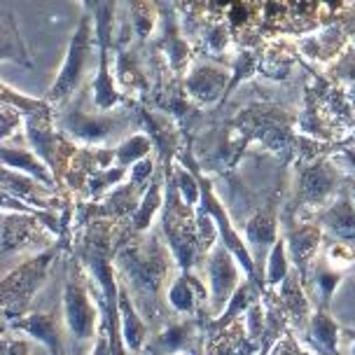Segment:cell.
I'll return each mask as SVG.
<instances>
[{"instance_id": "obj_1", "label": "cell", "mask_w": 355, "mask_h": 355, "mask_svg": "<svg viewBox=\"0 0 355 355\" xmlns=\"http://www.w3.org/2000/svg\"><path fill=\"white\" fill-rule=\"evenodd\" d=\"M94 37H96V21L92 19L89 12H85L71 37V44L66 49V59L59 75H56L54 85L47 92V103L49 105H63L66 101L73 98V94L78 92L80 82L85 80V73L89 68L94 52Z\"/></svg>"}, {"instance_id": "obj_2", "label": "cell", "mask_w": 355, "mask_h": 355, "mask_svg": "<svg viewBox=\"0 0 355 355\" xmlns=\"http://www.w3.org/2000/svg\"><path fill=\"white\" fill-rule=\"evenodd\" d=\"M112 8L115 0H94V21H96V44H98V75L94 80V103L98 110H110L122 103V94L117 92L112 73L107 68V44L112 40Z\"/></svg>"}, {"instance_id": "obj_3", "label": "cell", "mask_w": 355, "mask_h": 355, "mask_svg": "<svg viewBox=\"0 0 355 355\" xmlns=\"http://www.w3.org/2000/svg\"><path fill=\"white\" fill-rule=\"evenodd\" d=\"M54 255H56L54 248L42 252L35 259H31L28 264H24L21 269H17V274L5 281V313H8V320H12V313H21L26 309L33 290L47 276V269L52 264Z\"/></svg>"}, {"instance_id": "obj_4", "label": "cell", "mask_w": 355, "mask_h": 355, "mask_svg": "<svg viewBox=\"0 0 355 355\" xmlns=\"http://www.w3.org/2000/svg\"><path fill=\"white\" fill-rule=\"evenodd\" d=\"M337 171L322 159L306 164L300 168V182H297V192L300 199L309 206H322L325 201L337 192Z\"/></svg>"}, {"instance_id": "obj_5", "label": "cell", "mask_w": 355, "mask_h": 355, "mask_svg": "<svg viewBox=\"0 0 355 355\" xmlns=\"http://www.w3.org/2000/svg\"><path fill=\"white\" fill-rule=\"evenodd\" d=\"M230 75L232 73L227 68L213 66V63L194 68L185 82L187 94L199 103H215L222 96H227V85H232Z\"/></svg>"}, {"instance_id": "obj_6", "label": "cell", "mask_w": 355, "mask_h": 355, "mask_svg": "<svg viewBox=\"0 0 355 355\" xmlns=\"http://www.w3.org/2000/svg\"><path fill=\"white\" fill-rule=\"evenodd\" d=\"M63 309H66V322H68V329L73 332V337H78L80 341L92 337L94 306H92V302H89L85 288H82L75 278H68L66 295H63Z\"/></svg>"}, {"instance_id": "obj_7", "label": "cell", "mask_w": 355, "mask_h": 355, "mask_svg": "<svg viewBox=\"0 0 355 355\" xmlns=\"http://www.w3.org/2000/svg\"><path fill=\"white\" fill-rule=\"evenodd\" d=\"M208 278H211L213 300L218 306L230 302V297L236 288V266H234L232 250L225 243H218L213 252L208 255Z\"/></svg>"}, {"instance_id": "obj_8", "label": "cell", "mask_w": 355, "mask_h": 355, "mask_svg": "<svg viewBox=\"0 0 355 355\" xmlns=\"http://www.w3.org/2000/svg\"><path fill=\"white\" fill-rule=\"evenodd\" d=\"M122 126V119H110L103 115H85L80 110H73L71 115L63 117L61 129L71 133L73 138H78L82 143H103L112 136V131Z\"/></svg>"}, {"instance_id": "obj_9", "label": "cell", "mask_w": 355, "mask_h": 355, "mask_svg": "<svg viewBox=\"0 0 355 355\" xmlns=\"http://www.w3.org/2000/svg\"><path fill=\"white\" fill-rule=\"evenodd\" d=\"M320 225L332 232L339 241L355 243V201L348 192H341L332 206L320 213Z\"/></svg>"}, {"instance_id": "obj_10", "label": "cell", "mask_w": 355, "mask_h": 355, "mask_svg": "<svg viewBox=\"0 0 355 355\" xmlns=\"http://www.w3.org/2000/svg\"><path fill=\"white\" fill-rule=\"evenodd\" d=\"M0 155H3V166L5 168H12V171H19V173H26L31 178H35V180L40 182V185H44V187L54 185V175L49 173L52 168H49L47 164H44L40 157L35 155V152L15 150V148L3 145Z\"/></svg>"}, {"instance_id": "obj_11", "label": "cell", "mask_w": 355, "mask_h": 355, "mask_svg": "<svg viewBox=\"0 0 355 355\" xmlns=\"http://www.w3.org/2000/svg\"><path fill=\"white\" fill-rule=\"evenodd\" d=\"M199 300H206V288L196 281L192 274L182 271L180 278L173 281V285H171V290H168L171 306L175 311H180V313H194Z\"/></svg>"}, {"instance_id": "obj_12", "label": "cell", "mask_w": 355, "mask_h": 355, "mask_svg": "<svg viewBox=\"0 0 355 355\" xmlns=\"http://www.w3.org/2000/svg\"><path fill=\"white\" fill-rule=\"evenodd\" d=\"M337 334L339 329L334 325V320L325 313V309H320L318 313L311 318L309 325V341L313 348L322 355H337Z\"/></svg>"}, {"instance_id": "obj_13", "label": "cell", "mask_w": 355, "mask_h": 355, "mask_svg": "<svg viewBox=\"0 0 355 355\" xmlns=\"http://www.w3.org/2000/svg\"><path fill=\"white\" fill-rule=\"evenodd\" d=\"M245 239L250 245H271L276 243V208H262L245 222Z\"/></svg>"}, {"instance_id": "obj_14", "label": "cell", "mask_w": 355, "mask_h": 355, "mask_svg": "<svg viewBox=\"0 0 355 355\" xmlns=\"http://www.w3.org/2000/svg\"><path fill=\"white\" fill-rule=\"evenodd\" d=\"M17 329L33 334L35 339H40L42 344H47V348L54 355H61V339H59V327L54 325L52 315H31L28 320H17Z\"/></svg>"}, {"instance_id": "obj_15", "label": "cell", "mask_w": 355, "mask_h": 355, "mask_svg": "<svg viewBox=\"0 0 355 355\" xmlns=\"http://www.w3.org/2000/svg\"><path fill=\"white\" fill-rule=\"evenodd\" d=\"M318 241H320V230H315V227H300V230L288 234L290 250H293L297 266H302V274L306 271L309 257L318 248Z\"/></svg>"}, {"instance_id": "obj_16", "label": "cell", "mask_w": 355, "mask_h": 355, "mask_svg": "<svg viewBox=\"0 0 355 355\" xmlns=\"http://www.w3.org/2000/svg\"><path fill=\"white\" fill-rule=\"evenodd\" d=\"M152 143L155 141H152L150 133H136V136H131L129 141H124L115 152H112V159H115L117 166L129 168L136 162H141L148 157V152L152 150Z\"/></svg>"}, {"instance_id": "obj_17", "label": "cell", "mask_w": 355, "mask_h": 355, "mask_svg": "<svg viewBox=\"0 0 355 355\" xmlns=\"http://www.w3.org/2000/svg\"><path fill=\"white\" fill-rule=\"evenodd\" d=\"M3 59L15 61L19 66H26V68L33 66V61H31V56H28V49L24 47L21 35H19V28L12 17H5V21H3Z\"/></svg>"}, {"instance_id": "obj_18", "label": "cell", "mask_w": 355, "mask_h": 355, "mask_svg": "<svg viewBox=\"0 0 355 355\" xmlns=\"http://www.w3.org/2000/svg\"><path fill=\"white\" fill-rule=\"evenodd\" d=\"M159 187H162V182L155 178V180H152V185H150V189L145 192L143 201L138 204L136 211H133V215H131V225H133V230H136V232L148 230L152 218H155V213L159 211V204H162V192H159Z\"/></svg>"}, {"instance_id": "obj_19", "label": "cell", "mask_w": 355, "mask_h": 355, "mask_svg": "<svg viewBox=\"0 0 355 355\" xmlns=\"http://www.w3.org/2000/svg\"><path fill=\"white\" fill-rule=\"evenodd\" d=\"M119 309H122V320H124V332L122 337L126 341V346L133 348V351H138L145 339V329H143V322L138 318L136 313H133V306L129 302V297L124 293L119 295Z\"/></svg>"}, {"instance_id": "obj_20", "label": "cell", "mask_w": 355, "mask_h": 355, "mask_svg": "<svg viewBox=\"0 0 355 355\" xmlns=\"http://www.w3.org/2000/svg\"><path fill=\"white\" fill-rule=\"evenodd\" d=\"M285 239H278L269 252V264H266V283L278 285L288 278V250H285Z\"/></svg>"}, {"instance_id": "obj_21", "label": "cell", "mask_w": 355, "mask_h": 355, "mask_svg": "<svg viewBox=\"0 0 355 355\" xmlns=\"http://www.w3.org/2000/svg\"><path fill=\"white\" fill-rule=\"evenodd\" d=\"M339 278H341V274H339L337 269H332L329 262L320 264L318 276H315V283H318V290H320V300H322L320 309H325L327 304H329V300H332V293H334V288H337Z\"/></svg>"}, {"instance_id": "obj_22", "label": "cell", "mask_w": 355, "mask_h": 355, "mask_svg": "<svg viewBox=\"0 0 355 355\" xmlns=\"http://www.w3.org/2000/svg\"><path fill=\"white\" fill-rule=\"evenodd\" d=\"M3 138L5 141H8V138L12 136V133H15V129H19V124H21V110H19V107H15L12 103H8V101H5V107H3Z\"/></svg>"}, {"instance_id": "obj_23", "label": "cell", "mask_w": 355, "mask_h": 355, "mask_svg": "<svg viewBox=\"0 0 355 355\" xmlns=\"http://www.w3.org/2000/svg\"><path fill=\"white\" fill-rule=\"evenodd\" d=\"M3 355H28V346L24 344V341H10V339H5Z\"/></svg>"}, {"instance_id": "obj_24", "label": "cell", "mask_w": 355, "mask_h": 355, "mask_svg": "<svg viewBox=\"0 0 355 355\" xmlns=\"http://www.w3.org/2000/svg\"><path fill=\"white\" fill-rule=\"evenodd\" d=\"M346 337H348V341H351V355H355V329H346Z\"/></svg>"}, {"instance_id": "obj_25", "label": "cell", "mask_w": 355, "mask_h": 355, "mask_svg": "<svg viewBox=\"0 0 355 355\" xmlns=\"http://www.w3.org/2000/svg\"><path fill=\"white\" fill-rule=\"evenodd\" d=\"M348 101H351V107L355 110V85H353L351 89H348Z\"/></svg>"}, {"instance_id": "obj_26", "label": "cell", "mask_w": 355, "mask_h": 355, "mask_svg": "<svg viewBox=\"0 0 355 355\" xmlns=\"http://www.w3.org/2000/svg\"><path fill=\"white\" fill-rule=\"evenodd\" d=\"M348 194H351V199L355 201V182H353V187H351V189H348Z\"/></svg>"}, {"instance_id": "obj_27", "label": "cell", "mask_w": 355, "mask_h": 355, "mask_svg": "<svg viewBox=\"0 0 355 355\" xmlns=\"http://www.w3.org/2000/svg\"><path fill=\"white\" fill-rule=\"evenodd\" d=\"M353 269H355V264H353Z\"/></svg>"}]
</instances>
